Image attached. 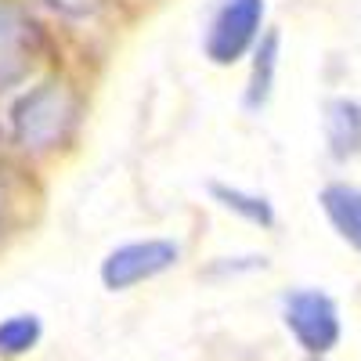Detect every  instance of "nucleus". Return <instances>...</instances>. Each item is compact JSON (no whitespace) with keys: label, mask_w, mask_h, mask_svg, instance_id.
<instances>
[{"label":"nucleus","mask_w":361,"mask_h":361,"mask_svg":"<svg viewBox=\"0 0 361 361\" xmlns=\"http://www.w3.org/2000/svg\"><path fill=\"white\" fill-rule=\"evenodd\" d=\"M11 141L29 156L54 152L58 145H66L69 134L80 123V98L76 87L62 76H44L40 83L25 87L15 98L11 112Z\"/></svg>","instance_id":"1"},{"label":"nucleus","mask_w":361,"mask_h":361,"mask_svg":"<svg viewBox=\"0 0 361 361\" xmlns=\"http://www.w3.org/2000/svg\"><path fill=\"white\" fill-rule=\"evenodd\" d=\"M282 322L307 357H329L343 340L340 304L325 289L300 286L282 296Z\"/></svg>","instance_id":"2"},{"label":"nucleus","mask_w":361,"mask_h":361,"mask_svg":"<svg viewBox=\"0 0 361 361\" xmlns=\"http://www.w3.org/2000/svg\"><path fill=\"white\" fill-rule=\"evenodd\" d=\"M264 0H224L214 11L202 37V54L209 66L228 69L238 66L264 37Z\"/></svg>","instance_id":"3"},{"label":"nucleus","mask_w":361,"mask_h":361,"mask_svg":"<svg viewBox=\"0 0 361 361\" xmlns=\"http://www.w3.org/2000/svg\"><path fill=\"white\" fill-rule=\"evenodd\" d=\"M177 264H180V243L152 235V238H134V243L109 250L98 267V279L109 293H127L134 286H145L166 275Z\"/></svg>","instance_id":"4"},{"label":"nucleus","mask_w":361,"mask_h":361,"mask_svg":"<svg viewBox=\"0 0 361 361\" xmlns=\"http://www.w3.org/2000/svg\"><path fill=\"white\" fill-rule=\"evenodd\" d=\"M322 134L325 152L333 163L347 166L361 156V102L357 98H329L322 109Z\"/></svg>","instance_id":"5"},{"label":"nucleus","mask_w":361,"mask_h":361,"mask_svg":"<svg viewBox=\"0 0 361 361\" xmlns=\"http://www.w3.org/2000/svg\"><path fill=\"white\" fill-rule=\"evenodd\" d=\"M279 54H282V33L279 29H264V37L250 51V76H246V90H243L246 112H260L271 102V94H275Z\"/></svg>","instance_id":"6"},{"label":"nucleus","mask_w":361,"mask_h":361,"mask_svg":"<svg viewBox=\"0 0 361 361\" xmlns=\"http://www.w3.org/2000/svg\"><path fill=\"white\" fill-rule=\"evenodd\" d=\"M29 44H33V22L18 0H0V83L15 80L25 69Z\"/></svg>","instance_id":"7"},{"label":"nucleus","mask_w":361,"mask_h":361,"mask_svg":"<svg viewBox=\"0 0 361 361\" xmlns=\"http://www.w3.org/2000/svg\"><path fill=\"white\" fill-rule=\"evenodd\" d=\"M318 206H322L325 221L333 224V231L354 253H361V188L347 185V180H333V185L322 188Z\"/></svg>","instance_id":"8"},{"label":"nucleus","mask_w":361,"mask_h":361,"mask_svg":"<svg viewBox=\"0 0 361 361\" xmlns=\"http://www.w3.org/2000/svg\"><path fill=\"white\" fill-rule=\"evenodd\" d=\"M209 195H214V202L221 209H228V214H235V217H243L246 224H253L260 231L275 228V206H271L267 195L246 192V188H238V185H228V180H209Z\"/></svg>","instance_id":"9"},{"label":"nucleus","mask_w":361,"mask_h":361,"mask_svg":"<svg viewBox=\"0 0 361 361\" xmlns=\"http://www.w3.org/2000/svg\"><path fill=\"white\" fill-rule=\"evenodd\" d=\"M40 340H44V318L40 314L18 311V314L0 318V357L4 361L33 354L40 347Z\"/></svg>","instance_id":"10"},{"label":"nucleus","mask_w":361,"mask_h":361,"mask_svg":"<svg viewBox=\"0 0 361 361\" xmlns=\"http://www.w3.org/2000/svg\"><path fill=\"white\" fill-rule=\"evenodd\" d=\"M238 257H217L214 260V271H228V275H235V271H257V267H267L264 257H246V264H235ZM209 271V275H214Z\"/></svg>","instance_id":"11"},{"label":"nucleus","mask_w":361,"mask_h":361,"mask_svg":"<svg viewBox=\"0 0 361 361\" xmlns=\"http://www.w3.org/2000/svg\"><path fill=\"white\" fill-rule=\"evenodd\" d=\"M54 11H66V15H90L98 8V0H47Z\"/></svg>","instance_id":"12"}]
</instances>
